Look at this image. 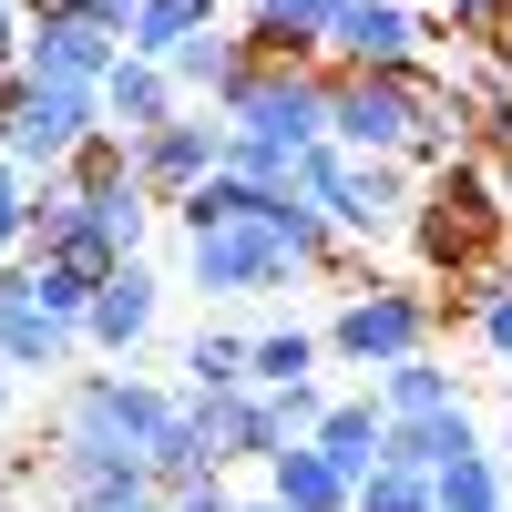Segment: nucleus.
Instances as JSON below:
<instances>
[{
  "instance_id": "obj_28",
  "label": "nucleus",
  "mask_w": 512,
  "mask_h": 512,
  "mask_svg": "<svg viewBox=\"0 0 512 512\" xmlns=\"http://www.w3.org/2000/svg\"><path fill=\"white\" fill-rule=\"evenodd\" d=\"M11 246H31V175L0 164V267H11Z\"/></svg>"
},
{
  "instance_id": "obj_6",
  "label": "nucleus",
  "mask_w": 512,
  "mask_h": 512,
  "mask_svg": "<svg viewBox=\"0 0 512 512\" xmlns=\"http://www.w3.org/2000/svg\"><path fill=\"white\" fill-rule=\"evenodd\" d=\"M420 82H431V62H420V72H338L328 144H349V154H410V134H420Z\"/></svg>"
},
{
  "instance_id": "obj_7",
  "label": "nucleus",
  "mask_w": 512,
  "mask_h": 512,
  "mask_svg": "<svg viewBox=\"0 0 512 512\" xmlns=\"http://www.w3.org/2000/svg\"><path fill=\"white\" fill-rule=\"evenodd\" d=\"M185 277L205 297H267V287L297 277V256L277 246L267 216H246V226H216V236H185Z\"/></svg>"
},
{
  "instance_id": "obj_27",
  "label": "nucleus",
  "mask_w": 512,
  "mask_h": 512,
  "mask_svg": "<svg viewBox=\"0 0 512 512\" xmlns=\"http://www.w3.org/2000/svg\"><path fill=\"white\" fill-rule=\"evenodd\" d=\"M62 512H164V492L144 472H123V482H93V492H72Z\"/></svg>"
},
{
  "instance_id": "obj_31",
  "label": "nucleus",
  "mask_w": 512,
  "mask_h": 512,
  "mask_svg": "<svg viewBox=\"0 0 512 512\" xmlns=\"http://www.w3.org/2000/svg\"><path fill=\"white\" fill-rule=\"evenodd\" d=\"M0 420H11V369H0Z\"/></svg>"
},
{
  "instance_id": "obj_14",
  "label": "nucleus",
  "mask_w": 512,
  "mask_h": 512,
  "mask_svg": "<svg viewBox=\"0 0 512 512\" xmlns=\"http://www.w3.org/2000/svg\"><path fill=\"white\" fill-rule=\"evenodd\" d=\"M175 113H185V93H175V72H164V62H144V52L113 62V82H103V134L144 144V134H164Z\"/></svg>"
},
{
  "instance_id": "obj_32",
  "label": "nucleus",
  "mask_w": 512,
  "mask_h": 512,
  "mask_svg": "<svg viewBox=\"0 0 512 512\" xmlns=\"http://www.w3.org/2000/svg\"><path fill=\"white\" fill-rule=\"evenodd\" d=\"M492 175H502V205H512V164H492Z\"/></svg>"
},
{
  "instance_id": "obj_22",
  "label": "nucleus",
  "mask_w": 512,
  "mask_h": 512,
  "mask_svg": "<svg viewBox=\"0 0 512 512\" xmlns=\"http://www.w3.org/2000/svg\"><path fill=\"white\" fill-rule=\"evenodd\" d=\"M318 349H328V338H308V328H267L246 349V379H256V390H297V379L318 369Z\"/></svg>"
},
{
  "instance_id": "obj_26",
  "label": "nucleus",
  "mask_w": 512,
  "mask_h": 512,
  "mask_svg": "<svg viewBox=\"0 0 512 512\" xmlns=\"http://www.w3.org/2000/svg\"><path fill=\"white\" fill-rule=\"evenodd\" d=\"M349 144H318V154H297V195H308L318 205V216H338V195H349Z\"/></svg>"
},
{
  "instance_id": "obj_16",
  "label": "nucleus",
  "mask_w": 512,
  "mask_h": 512,
  "mask_svg": "<svg viewBox=\"0 0 512 512\" xmlns=\"http://www.w3.org/2000/svg\"><path fill=\"white\" fill-rule=\"evenodd\" d=\"M82 349V328L72 318H52V308H31V297H0V369H62Z\"/></svg>"
},
{
  "instance_id": "obj_25",
  "label": "nucleus",
  "mask_w": 512,
  "mask_h": 512,
  "mask_svg": "<svg viewBox=\"0 0 512 512\" xmlns=\"http://www.w3.org/2000/svg\"><path fill=\"white\" fill-rule=\"evenodd\" d=\"M349 512H441V492H431V472H390V461H379Z\"/></svg>"
},
{
  "instance_id": "obj_19",
  "label": "nucleus",
  "mask_w": 512,
  "mask_h": 512,
  "mask_svg": "<svg viewBox=\"0 0 512 512\" xmlns=\"http://www.w3.org/2000/svg\"><path fill=\"white\" fill-rule=\"evenodd\" d=\"M0 297H31V308H52V318H93V277H82V267H52V256H11V267H0Z\"/></svg>"
},
{
  "instance_id": "obj_34",
  "label": "nucleus",
  "mask_w": 512,
  "mask_h": 512,
  "mask_svg": "<svg viewBox=\"0 0 512 512\" xmlns=\"http://www.w3.org/2000/svg\"><path fill=\"white\" fill-rule=\"evenodd\" d=\"M267 512H277V502H267Z\"/></svg>"
},
{
  "instance_id": "obj_24",
  "label": "nucleus",
  "mask_w": 512,
  "mask_h": 512,
  "mask_svg": "<svg viewBox=\"0 0 512 512\" xmlns=\"http://www.w3.org/2000/svg\"><path fill=\"white\" fill-rule=\"evenodd\" d=\"M431 492H441V512H502V461H492V451H472V461H451Z\"/></svg>"
},
{
  "instance_id": "obj_30",
  "label": "nucleus",
  "mask_w": 512,
  "mask_h": 512,
  "mask_svg": "<svg viewBox=\"0 0 512 512\" xmlns=\"http://www.w3.org/2000/svg\"><path fill=\"white\" fill-rule=\"evenodd\" d=\"M472 328H482V349H492V359H512V287H502V297H492V308H482V318H472Z\"/></svg>"
},
{
  "instance_id": "obj_5",
  "label": "nucleus",
  "mask_w": 512,
  "mask_h": 512,
  "mask_svg": "<svg viewBox=\"0 0 512 512\" xmlns=\"http://www.w3.org/2000/svg\"><path fill=\"white\" fill-rule=\"evenodd\" d=\"M431 328H441V297H420V287H359L349 308L328 318V349L379 379L400 359H431Z\"/></svg>"
},
{
  "instance_id": "obj_11",
  "label": "nucleus",
  "mask_w": 512,
  "mask_h": 512,
  "mask_svg": "<svg viewBox=\"0 0 512 512\" xmlns=\"http://www.w3.org/2000/svg\"><path fill=\"white\" fill-rule=\"evenodd\" d=\"M410 216H420V175H410L400 154H359L328 226L349 236V246H379V236H410Z\"/></svg>"
},
{
  "instance_id": "obj_4",
  "label": "nucleus",
  "mask_w": 512,
  "mask_h": 512,
  "mask_svg": "<svg viewBox=\"0 0 512 512\" xmlns=\"http://www.w3.org/2000/svg\"><path fill=\"white\" fill-rule=\"evenodd\" d=\"M93 134H103V93H82V82H31L21 72L11 113H0V164H21V175H62Z\"/></svg>"
},
{
  "instance_id": "obj_3",
  "label": "nucleus",
  "mask_w": 512,
  "mask_h": 512,
  "mask_svg": "<svg viewBox=\"0 0 512 512\" xmlns=\"http://www.w3.org/2000/svg\"><path fill=\"white\" fill-rule=\"evenodd\" d=\"M502 175L492 164H441V175H420V216H410V246L431 256L441 277H482L492 267V236H502Z\"/></svg>"
},
{
  "instance_id": "obj_10",
  "label": "nucleus",
  "mask_w": 512,
  "mask_h": 512,
  "mask_svg": "<svg viewBox=\"0 0 512 512\" xmlns=\"http://www.w3.org/2000/svg\"><path fill=\"white\" fill-rule=\"evenodd\" d=\"M113 62H123V31L82 21V11H52V21L21 31V72H31V82H82V93H103Z\"/></svg>"
},
{
  "instance_id": "obj_13",
  "label": "nucleus",
  "mask_w": 512,
  "mask_h": 512,
  "mask_svg": "<svg viewBox=\"0 0 512 512\" xmlns=\"http://www.w3.org/2000/svg\"><path fill=\"white\" fill-rule=\"evenodd\" d=\"M154 318H164V277L144 267H123V277H103V297H93V318H82V349H103V359H134L144 338H154Z\"/></svg>"
},
{
  "instance_id": "obj_2",
  "label": "nucleus",
  "mask_w": 512,
  "mask_h": 512,
  "mask_svg": "<svg viewBox=\"0 0 512 512\" xmlns=\"http://www.w3.org/2000/svg\"><path fill=\"white\" fill-rule=\"evenodd\" d=\"M328 93H338L328 62H236V82L216 93V113H226V134H246V144L318 154L328 144Z\"/></svg>"
},
{
  "instance_id": "obj_12",
  "label": "nucleus",
  "mask_w": 512,
  "mask_h": 512,
  "mask_svg": "<svg viewBox=\"0 0 512 512\" xmlns=\"http://www.w3.org/2000/svg\"><path fill=\"white\" fill-rule=\"evenodd\" d=\"M420 41H431L420 11H400V0H349V21L328 41V72H420Z\"/></svg>"
},
{
  "instance_id": "obj_29",
  "label": "nucleus",
  "mask_w": 512,
  "mask_h": 512,
  "mask_svg": "<svg viewBox=\"0 0 512 512\" xmlns=\"http://www.w3.org/2000/svg\"><path fill=\"white\" fill-rule=\"evenodd\" d=\"M277 400V431L287 441H318V420H328V390H318V379H297V390H267Z\"/></svg>"
},
{
  "instance_id": "obj_9",
  "label": "nucleus",
  "mask_w": 512,
  "mask_h": 512,
  "mask_svg": "<svg viewBox=\"0 0 512 512\" xmlns=\"http://www.w3.org/2000/svg\"><path fill=\"white\" fill-rule=\"evenodd\" d=\"M185 410H195V431H205V461L216 472H236V461H267L287 451V431H277V400L267 390H185Z\"/></svg>"
},
{
  "instance_id": "obj_1",
  "label": "nucleus",
  "mask_w": 512,
  "mask_h": 512,
  "mask_svg": "<svg viewBox=\"0 0 512 512\" xmlns=\"http://www.w3.org/2000/svg\"><path fill=\"white\" fill-rule=\"evenodd\" d=\"M164 420H175V390H154V379H134V369H93V379H72V400H62V441H52L62 492H93V482L144 472V451H154Z\"/></svg>"
},
{
  "instance_id": "obj_21",
  "label": "nucleus",
  "mask_w": 512,
  "mask_h": 512,
  "mask_svg": "<svg viewBox=\"0 0 512 512\" xmlns=\"http://www.w3.org/2000/svg\"><path fill=\"white\" fill-rule=\"evenodd\" d=\"M246 349H256V338H236V328H195L185 338V390H256Z\"/></svg>"
},
{
  "instance_id": "obj_17",
  "label": "nucleus",
  "mask_w": 512,
  "mask_h": 512,
  "mask_svg": "<svg viewBox=\"0 0 512 512\" xmlns=\"http://www.w3.org/2000/svg\"><path fill=\"white\" fill-rule=\"evenodd\" d=\"M369 400H379V420H451L461 410V379L441 359H400V369L369 379Z\"/></svg>"
},
{
  "instance_id": "obj_18",
  "label": "nucleus",
  "mask_w": 512,
  "mask_h": 512,
  "mask_svg": "<svg viewBox=\"0 0 512 512\" xmlns=\"http://www.w3.org/2000/svg\"><path fill=\"white\" fill-rule=\"evenodd\" d=\"M318 451H328L349 482H369L379 461H390V420H379V400H328V420H318Z\"/></svg>"
},
{
  "instance_id": "obj_8",
  "label": "nucleus",
  "mask_w": 512,
  "mask_h": 512,
  "mask_svg": "<svg viewBox=\"0 0 512 512\" xmlns=\"http://www.w3.org/2000/svg\"><path fill=\"white\" fill-rule=\"evenodd\" d=\"M226 113H175V123H164V134H144L134 144V185L154 195V205H185L195 185H216L226 175Z\"/></svg>"
},
{
  "instance_id": "obj_33",
  "label": "nucleus",
  "mask_w": 512,
  "mask_h": 512,
  "mask_svg": "<svg viewBox=\"0 0 512 512\" xmlns=\"http://www.w3.org/2000/svg\"><path fill=\"white\" fill-rule=\"evenodd\" d=\"M502 461H512V441H502Z\"/></svg>"
},
{
  "instance_id": "obj_15",
  "label": "nucleus",
  "mask_w": 512,
  "mask_h": 512,
  "mask_svg": "<svg viewBox=\"0 0 512 512\" xmlns=\"http://www.w3.org/2000/svg\"><path fill=\"white\" fill-rule=\"evenodd\" d=\"M267 502H277V512H349V502H359V482L338 472L318 441H287V451L267 461Z\"/></svg>"
},
{
  "instance_id": "obj_20",
  "label": "nucleus",
  "mask_w": 512,
  "mask_h": 512,
  "mask_svg": "<svg viewBox=\"0 0 512 512\" xmlns=\"http://www.w3.org/2000/svg\"><path fill=\"white\" fill-rule=\"evenodd\" d=\"M195 31H216V0H144L134 31H123V52L164 62V52H175V41H195Z\"/></svg>"
},
{
  "instance_id": "obj_23",
  "label": "nucleus",
  "mask_w": 512,
  "mask_h": 512,
  "mask_svg": "<svg viewBox=\"0 0 512 512\" xmlns=\"http://www.w3.org/2000/svg\"><path fill=\"white\" fill-rule=\"evenodd\" d=\"M164 72H175V93H226V82H236V41L226 31H195V41L164 52Z\"/></svg>"
}]
</instances>
